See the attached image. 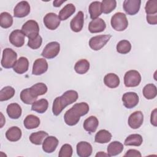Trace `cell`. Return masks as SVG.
Here are the masks:
<instances>
[{
    "label": "cell",
    "instance_id": "obj_1",
    "mask_svg": "<svg viewBox=\"0 0 157 157\" xmlns=\"http://www.w3.org/2000/svg\"><path fill=\"white\" fill-rule=\"evenodd\" d=\"M89 105L85 102L75 104L71 109L67 110L64 115V120L66 124L74 126L77 124L80 118L84 116L89 112Z\"/></svg>",
    "mask_w": 157,
    "mask_h": 157
},
{
    "label": "cell",
    "instance_id": "obj_2",
    "mask_svg": "<svg viewBox=\"0 0 157 157\" xmlns=\"http://www.w3.org/2000/svg\"><path fill=\"white\" fill-rule=\"evenodd\" d=\"M78 98V94L75 90L66 91L62 96L56 97L53 102L52 112L53 115H59L67 105L75 102Z\"/></svg>",
    "mask_w": 157,
    "mask_h": 157
},
{
    "label": "cell",
    "instance_id": "obj_3",
    "mask_svg": "<svg viewBox=\"0 0 157 157\" xmlns=\"http://www.w3.org/2000/svg\"><path fill=\"white\" fill-rule=\"evenodd\" d=\"M111 26L117 31L125 30L128 26V21L126 15L122 12L115 13L111 18Z\"/></svg>",
    "mask_w": 157,
    "mask_h": 157
},
{
    "label": "cell",
    "instance_id": "obj_4",
    "mask_svg": "<svg viewBox=\"0 0 157 157\" xmlns=\"http://www.w3.org/2000/svg\"><path fill=\"white\" fill-rule=\"evenodd\" d=\"M17 59V53L12 48H6L2 52V57L1 61V66L5 69L13 67Z\"/></svg>",
    "mask_w": 157,
    "mask_h": 157
},
{
    "label": "cell",
    "instance_id": "obj_5",
    "mask_svg": "<svg viewBox=\"0 0 157 157\" xmlns=\"http://www.w3.org/2000/svg\"><path fill=\"white\" fill-rule=\"evenodd\" d=\"M21 31L29 39H33L39 35V26L37 21L29 20L23 24L21 27Z\"/></svg>",
    "mask_w": 157,
    "mask_h": 157
},
{
    "label": "cell",
    "instance_id": "obj_6",
    "mask_svg": "<svg viewBox=\"0 0 157 157\" xmlns=\"http://www.w3.org/2000/svg\"><path fill=\"white\" fill-rule=\"evenodd\" d=\"M141 82V75L136 70L127 71L124 76V84L126 87H135Z\"/></svg>",
    "mask_w": 157,
    "mask_h": 157
},
{
    "label": "cell",
    "instance_id": "obj_7",
    "mask_svg": "<svg viewBox=\"0 0 157 157\" xmlns=\"http://www.w3.org/2000/svg\"><path fill=\"white\" fill-rule=\"evenodd\" d=\"M111 37L110 34L98 35L92 37L89 40V46L93 50H99L105 45Z\"/></svg>",
    "mask_w": 157,
    "mask_h": 157
},
{
    "label": "cell",
    "instance_id": "obj_8",
    "mask_svg": "<svg viewBox=\"0 0 157 157\" xmlns=\"http://www.w3.org/2000/svg\"><path fill=\"white\" fill-rule=\"evenodd\" d=\"M60 44L58 42H51L46 45L42 50L41 55L45 58L52 59L59 53Z\"/></svg>",
    "mask_w": 157,
    "mask_h": 157
},
{
    "label": "cell",
    "instance_id": "obj_9",
    "mask_svg": "<svg viewBox=\"0 0 157 157\" xmlns=\"http://www.w3.org/2000/svg\"><path fill=\"white\" fill-rule=\"evenodd\" d=\"M140 4V0H125L123 1V7L128 15H134L139 11Z\"/></svg>",
    "mask_w": 157,
    "mask_h": 157
},
{
    "label": "cell",
    "instance_id": "obj_10",
    "mask_svg": "<svg viewBox=\"0 0 157 157\" xmlns=\"http://www.w3.org/2000/svg\"><path fill=\"white\" fill-rule=\"evenodd\" d=\"M122 101L125 107L132 109L138 104L139 101V96L135 92H127L123 95Z\"/></svg>",
    "mask_w": 157,
    "mask_h": 157
},
{
    "label": "cell",
    "instance_id": "obj_11",
    "mask_svg": "<svg viewBox=\"0 0 157 157\" xmlns=\"http://www.w3.org/2000/svg\"><path fill=\"white\" fill-rule=\"evenodd\" d=\"M60 21L58 16L53 12L47 13L44 17V23L50 30L56 29L59 26Z\"/></svg>",
    "mask_w": 157,
    "mask_h": 157
},
{
    "label": "cell",
    "instance_id": "obj_12",
    "mask_svg": "<svg viewBox=\"0 0 157 157\" xmlns=\"http://www.w3.org/2000/svg\"><path fill=\"white\" fill-rule=\"evenodd\" d=\"M30 6L28 2L22 1L18 2L13 9V15L17 18H23L27 16L30 12Z\"/></svg>",
    "mask_w": 157,
    "mask_h": 157
},
{
    "label": "cell",
    "instance_id": "obj_13",
    "mask_svg": "<svg viewBox=\"0 0 157 157\" xmlns=\"http://www.w3.org/2000/svg\"><path fill=\"white\" fill-rule=\"evenodd\" d=\"M144 122V115L141 111H136L128 118V124L132 129L139 128Z\"/></svg>",
    "mask_w": 157,
    "mask_h": 157
},
{
    "label": "cell",
    "instance_id": "obj_14",
    "mask_svg": "<svg viewBox=\"0 0 157 157\" xmlns=\"http://www.w3.org/2000/svg\"><path fill=\"white\" fill-rule=\"evenodd\" d=\"M25 34L21 30L15 29L9 36L10 42L16 47H21L25 44Z\"/></svg>",
    "mask_w": 157,
    "mask_h": 157
},
{
    "label": "cell",
    "instance_id": "obj_15",
    "mask_svg": "<svg viewBox=\"0 0 157 157\" xmlns=\"http://www.w3.org/2000/svg\"><path fill=\"white\" fill-rule=\"evenodd\" d=\"M84 24V14L82 11H79L70 22L71 29L72 31L78 33L82 31Z\"/></svg>",
    "mask_w": 157,
    "mask_h": 157
},
{
    "label": "cell",
    "instance_id": "obj_16",
    "mask_svg": "<svg viewBox=\"0 0 157 157\" xmlns=\"http://www.w3.org/2000/svg\"><path fill=\"white\" fill-rule=\"evenodd\" d=\"M48 69V63L44 58H38L33 63L32 74L40 75L44 74Z\"/></svg>",
    "mask_w": 157,
    "mask_h": 157
},
{
    "label": "cell",
    "instance_id": "obj_17",
    "mask_svg": "<svg viewBox=\"0 0 157 157\" xmlns=\"http://www.w3.org/2000/svg\"><path fill=\"white\" fill-rule=\"evenodd\" d=\"M58 142V140L56 137L48 136L42 143V150L47 153H52L55 151Z\"/></svg>",
    "mask_w": 157,
    "mask_h": 157
},
{
    "label": "cell",
    "instance_id": "obj_18",
    "mask_svg": "<svg viewBox=\"0 0 157 157\" xmlns=\"http://www.w3.org/2000/svg\"><path fill=\"white\" fill-rule=\"evenodd\" d=\"M77 153L80 157H88L93 151L91 145L85 141H81L77 144Z\"/></svg>",
    "mask_w": 157,
    "mask_h": 157
},
{
    "label": "cell",
    "instance_id": "obj_19",
    "mask_svg": "<svg viewBox=\"0 0 157 157\" xmlns=\"http://www.w3.org/2000/svg\"><path fill=\"white\" fill-rule=\"evenodd\" d=\"M106 28V23L101 18L92 20L88 25V30L91 33H98L104 31Z\"/></svg>",
    "mask_w": 157,
    "mask_h": 157
},
{
    "label": "cell",
    "instance_id": "obj_20",
    "mask_svg": "<svg viewBox=\"0 0 157 157\" xmlns=\"http://www.w3.org/2000/svg\"><path fill=\"white\" fill-rule=\"evenodd\" d=\"M29 67V61L26 57H20L16 62L15 66L13 67V71L18 74H22L25 73Z\"/></svg>",
    "mask_w": 157,
    "mask_h": 157
},
{
    "label": "cell",
    "instance_id": "obj_21",
    "mask_svg": "<svg viewBox=\"0 0 157 157\" xmlns=\"http://www.w3.org/2000/svg\"><path fill=\"white\" fill-rule=\"evenodd\" d=\"M99 125V121L95 116H90L83 122V128L89 133H93L96 131Z\"/></svg>",
    "mask_w": 157,
    "mask_h": 157
},
{
    "label": "cell",
    "instance_id": "obj_22",
    "mask_svg": "<svg viewBox=\"0 0 157 157\" xmlns=\"http://www.w3.org/2000/svg\"><path fill=\"white\" fill-rule=\"evenodd\" d=\"M104 82L105 86L110 88H115L119 86L120 80L119 77L114 73L106 74L104 78Z\"/></svg>",
    "mask_w": 157,
    "mask_h": 157
},
{
    "label": "cell",
    "instance_id": "obj_23",
    "mask_svg": "<svg viewBox=\"0 0 157 157\" xmlns=\"http://www.w3.org/2000/svg\"><path fill=\"white\" fill-rule=\"evenodd\" d=\"M7 113L12 119H18L21 115L22 110L21 107L17 103H11L7 105Z\"/></svg>",
    "mask_w": 157,
    "mask_h": 157
},
{
    "label": "cell",
    "instance_id": "obj_24",
    "mask_svg": "<svg viewBox=\"0 0 157 157\" xmlns=\"http://www.w3.org/2000/svg\"><path fill=\"white\" fill-rule=\"evenodd\" d=\"M22 135L21 130L17 126H12L6 132L7 139L10 142H17L20 139Z\"/></svg>",
    "mask_w": 157,
    "mask_h": 157
},
{
    "label": "cell",
    "instance_id": "obj_25",
    "mask_svg": "<svg viewBox=\"0 0 157 157\" xmlns=\"http://www.w3.org/2000/svg\"><path fill=\"white\" fill-rule=\"evenodd\" d=\"M123 145L118 141H113L110 143L107 147V151L109 156H114L120 154L123 150Z\"/></svg>",
    "mask_w": 157,
    "mask_h": 157
},
{
    "label": "cell",
    "instance_id": "obj_26",
    "mask_svg": "<svg viewBox=\"0 0 157 157\" xmlns=\"http://www.w3.org/2000/svg\"><path fill=\"white\" fill-rule=\"evenodd\" d=\"M75 12V7L73 4H66L59 12L58 17L60 20L64 21L69 18Z\"/></svg>",
    "mask_w": 157,
    "mask_h": 157
},
{
    "label": "cell",
    "instance_id": "obj_27",
    "mask_svg": "<svg viewBox=\"0 0 157 157\" xmlns=\"http://www.w3.org/2000/svg\"><path fill=\"white\" fill-rule=\"evenodd\" d=\"M40 121L39 117L34 115H29L26 117L23 121L25 127L27 129H32L37 128L40 124Z\"/></svg>",
    "mask_w": 157,
    "mask_h": 157
},
{
    "label": "cell",
    "instance_id": "obj_28",
    "mask_svg": "<svg viewBox=\"0 0 157 157\" xmlns=\"http://www.w3.org/2000/svg\"><path fill=\"white\" fill-rule=\"evenodd\" d=\"M112 139L111 133L106 129L99 130L95 135L94 140L99 144H105L110 141Z\"/></svg>",
    "mask_w": 157,
    "mask_h": 157
},
{
    "label": "cell",
    "instance_id": "obj_29",
    "mask_svg": "<svg viewBox=\"0 0 157 157\" xmlns=\"http://www.w3.org/2000/svg\"><path fill=\"white\" fill-rule=\"evenodd\" d=\"M89 13L90 15V18L92 20L97 18L99 16L101 15V2L100 1H93L89 6Z\"/></svg>",
    "mask_w": 157,
    "mask_h": 157
},
{
    "label": "cell",
    "instance_id": "obj_30",
    "mask_svg": "<svg viewBox=\"0 0 157 157\" xmlns=\"http://www.w3.org/2000/svg\"><path fill=\"white\" fill-rule=\"evenodd\" d=\"M48 136V133L44 131H39L36 132L32 133L29 136V140L30 142L37 145H39L42 144L44 140V139Z\"/></svg>",
    "mask_w": 157,
    "mask_h": 157
},
{
    "label": "cell",
    "instance_id": "obj_31",
    "mask_svg": "<svg viewBox=\"0 0 157 157\" xmlns=\"http://www.w3.org/2000/svg\"><path fill=\"white\" fill-rule=\"evenodd\" d=\"M48 106V101L45 99H40L38 101H36L32 104L31 110L39 113H43L47 110Z\"/></svg>",
    "mask_w": 157,
    "mask_h": 157
},
{
    "label": "cell",
    "instance_id": "obj_32",
    "mask_svg": "<svg viewBox=\"0 0 157 157\" xmlns=\"http://www.w3.org/2000/svg\"><path fill=\"white\" fill-rule=\"evenodd\" d=\"M143 142V139L141 135L138 134H132L128 136L125 140L124 145L127 146H136L139 147L141 145Z\"/></svg>",
    "mask_w": 157,
    "mask_h": 157
},
{
    "label": "cell",
    "instance_id": "obj_33",
    "mask_svg": "<svg viewBox=\"0 0 157 157\" xmlns=\"http://www.w3.org/2000/svg\"><path fill=\"white\" fill-rule=\"evenodd\" d=\"M37 98L32 94L29 88L23 90L20 93V99L26 104H33Z\"/></svg>",
    "mask_w": 157,
    "mask_h": 157
},
{
    "label": "cell",
    "instance_id": "obj_34",
    "mask_svg": "<svg viewBox=\"0 0 157 157\" xmlns=\"http://www.w3.org/2000/svg\"><path fill=\"white\" fill-rule=\"evenodd\" d=\"M90 69V63L85 59L78 60L74 66L75 71L78 74H84Z\"/></svg>",
    "mask_w": 157,
    "mask_h": 157
},
{
    "label": "cell",
    "instance_id": "obj_35",
    "mask_svg": "<svg viewBox=\"0 0 157 157\" xmlns=\"http://www.w3.org/2000/svg\"><path fill=\"white\" fill-rule=\"evenodd\" d=\"M143 95L147 99H153L157 95L156 86L153 83L146 85L143 88Z\"/></svg>",
    "mask_w": 157,
    "mask_h": 157
},
{
    "label": "cell",
    "instance_id": "obj_36",
    "mask_svg": "<svg viewBox=\"0 0 157 157\" xmlns=\"http://www.w3.org/2000/svg\"><path fill=\"white\" fill-rule=\"evenodd\" d=\"M29 88L32 94L37 98L39 96L45 94L48 90L47 85L44 83H36Z\"/></svg>",
    "mask_w": 157,
    "mask_h": 157
},
{
    "label": "cell",
    "instance_id": "obj_37",
    "mask_svg": "<svg viewBox=\"0 0 157 157\" xmlns=\"http://www.w3.org/2000/svg\"><path fill=\"white\" fill-rule=\"evenodd\" d=\"M13 24V17L12 15L7 12H2L0 15V25L3 28H9Z\"/></svg>",
    "mask_w": 157,
    "mask_h": 157
},
{
    "label": "cell",
    "instance_id": "obj_38",
    "mask_svg": "<svg viewBox=\"0 0 157 157\" xmlns=\"http://www.w3.org/2000/svg\"><path fill=\"white\" fill-rule=\"evenodd\" d=\"M15 89L10 86H7L2 88L0 91V101H5L11 99L15 94Z\"/></svg>",
    "mask_w": 157,
    "mask_h": 157
},
{
    "label": "cell",
    "instance_id": "obj_39",
    "mask_svg": "<svg viewBox=\"0 0 157 157\" xmlns=\"http://www.w3.org/2000/svg\"><path fill=\"white\" fill-rule=\"evenodd\" d=\"M117 6V1L115 0H103L101 2L102 12L107 14L112 12Z\"/></svg>",
    "mask_w": 157,
    "mask_h": 157
},
{
    "label": "cell",
    "instance_id": "obj_40",
    "mask_svg": "<svg viewBox=\"0 0 157 157\" xmlns=\"http://www.w3.org/2000/svg\"><path fill=\"white\" fill-rule=\"evenodd\" d=\"M131 44L127 40H121L117 45V51L121 54H127L131 51Z\"/></svg>",
    "mask_w": 157,
    "mask_h": 157
},
{
    "label": "cell",
    "instance_id": "obj_41",
    "mask_svg": "<svg viewBox=\"0 0 157 157\" xmlns=\"http://www.w3.org/2000/svg\"><path fill=\"white\" fill-rule=\"evenodd\" d=\"M145 10L147 15H153L157 13V1H148L145 7Z\"/></svg>",
    "mask_w": 157,
    "mask_h": 157
},
{
    "label": "cell",
    "instance_id": "obj_42",
    "mask_svg": "<svg viewBox=\"0 0 157 157\" xmlns=\"http://www.w3.org/2000/svg\"><path fill=\"white\" fill-rule=\"evenodd\" d=\"M72 153L73 150L72 146L68 144H65L61 147L58 156L59 157H71Z\"/></svg>",
    "mask_w": 157,
    "mask_h": 157
},
{
    "label": "cell",
    "instance_id": "obj_43",
    "mask_svg": "<svg viewBox=\"0 0 157 157\" xmlns=\"http://www.w3.org/2000/svg\"><path fill=\"white\" fill-rule=\"evenodd\" d=\"M42 42V39L40 35H38L34 38L29 39L28 42V46L32 49L36 50L39 48Z\"/></svg>",
    "mask_w": 157,
    "mask_h": 157
},
{
    "label": "cell",
    "instance_id": "obj_44",
    "mask_svg": "<svg viewBox=\"0 0 157 157\" xmlns=\"http://www.w3.org/2000/svg\"><path fill=\"white\" fill-rule=\"evenodd\" d=\"M142 155L140 152L137 150L135 149H129L128 150L126 153L124 155V156H135V157H140Z\"/></svg>",
    "mask_w": 157,
    "mask_h": 157
},
{
    "label": "cell",
    "instance_id": "obj_45",
    "mask_svg": "<svg viewBox=\"0 0 157 157\" xmlns=\"http://www.w3.org/2000/svg\"><path fill=\"white\" fill-rule=\"evenodd\" d=\"M146 19L150 25L157 24V13L153 15H147Z\"/></svg>",
    "mask_w": 157,
    "mask_h": 157
},
{
    "label": "cell",
    "instance_id": "obj_46",
    "mask_svg": "<svg viewBox=\"0 0 157 157\" xmlns=\"http://www.w3.org/2000/svg\"><path fill=\"white\" fill-rule=\"evenodd\" d=\"M156 109L155 108L151 113V117H150V122L152 125L154 126H157V118H156Z\"/></svg>",
    "mask_w": 157,
    "mask_h": 157
},
{
    "label": "cell",
    "instance_id": "obj_47",
    "mask_svg": "<svg viewBox=\"0 0 157 157\" xmlns=\"http://www.w3.org/2000/svg\"><path fill=\"white\" fill-rule=\"evenodd\" d=\"M66 0H56V1H54L53 2V6L54 7H58L59 6H61V5L64 3V2H66Z\"/></svg>",
    "mask_w": 157,
    "mask_h": 157
},
{
    "label": "cell",
    "instance_id": "obj_48",
    "mask_svg": "<svg viewBox=\"0 0 157 157\" xmlns=\"http://www.w3.org/2000/svg\"><path fill=\"white\" fill-rule=\"evenodd\" d=\"M96 157H102V156H109V155L107 153H105L104 152L102 151H99L98 153H97L95 155Z\"/></svg>",
    "mask_w": 157,
    "mask_h": 157
},
{
    "label": "cell",
    "instance_id": "obj_49",
    "mask_svg": "<svg viewBox=\"0 0 157 157\" xmlns=\"http://www.w3.org/2000/svg\"><path fill=\"white\" fill-rule=\"evenodd\" d=\"M1 128H2L3 126V125L4 124L5 122H6V120L4 118V116L2 113V112H1Z\"/></svg>",
    "mask_w": 157,
    "mask_h": 157
}]
</instances>
